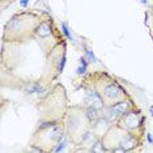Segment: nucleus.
Returning a JSON list of instances; mask_svg holds the SVG:
<instances>
[{"instance_id":"20e7f679","label":"nucleus","mask_w":153,"mask_h":153,"mask_svg":"<svg viewBox=\"0 0 153 153\" xmlns=\"http://www.w3.org/2000/svg\"><path fill=\"white\" fill-rule=\"evenodd\" d=\"M131 107V101L128 100H122V101L116 102V104H111L107 111V115L110 118H118V116L124 115Z\"/></svg>"},{"instance_id":"1a4fd4ad","label":"nucleus","mask_w":153,"mask_h":153,"mask_svg":"<svg viewBox=\"0 0 153 153\" xmlns=\"http://www.w3.org/2000/svg\"><path fill=\"white\" fill-rule=\"evenodd\" d=\"M88 64H89L88 59H86L85 56H81V58H80V65H79V68H77L76 73L79 75V76L85 75L86 73V69H88Z\"/></svg>"},{"instance_id":"f257e3e1","label":"nucleus","mask_w":153,"mask_h":153,"mask_svg":"<svg viewBox=\"0 0 153 153\" xmlns=\"http://www.w3.org/2000/svg\"><path fill=\"white\" fill-rule=\"evenodd\" d=\"M37 22L35 17L28 13H21V15H16L12 17L5 26V34L9 33L12 38H24V35H29V31L25 30V26H29V24Z\"/></svg>"},{"instance_id":"0eeeda50","label":"nucleus","mask_w":153,"mask_h":153,"mask_svg":"<svg viewBox=\"0 0 153 153\" xmlns=\"http://www.w3.org/2000/svg\"><path fill=\"white\" fill-rule=\"evenodd\" d=\"M67 126H68V134L72 135V134H75L79 128L83 127V123H81L80 116H77L76 114H72V115H69V118H68Z\"/></svg>"},{"instance_id":"39448f33","label":"nucleus","mask_w":153,"mask_h":153,"mask_svg":"<svg viewBox=\"0 0 153 153\" xmlns=\"http://www.w3.org/2000/svg\"><path fill=\"white\" fill-rule=\"evenodd\" d=\"M84 102H85L86 106H94L98 109H104V98L100 94V92H96V90H86L85 92V97H84Z\"/></svg>"},{"instance_id":"2eb2a0df","label":"nucleus","mask_w":153,"mask_h":153,"mask_svg":"<svg viewBox=\"0 0 153 153\" xmlns=\"http://www.w3.org/2000/svg\"><path fill=\"white\" fill-rule=\"evenodd\" d=\"M150 115L153 116V106H150Z\"/></svg>"},{"instance_id":"7ed1b4c3","label":"nucleus","mask_w":153,"mask_h":153,"mask_svg":"<svg viewBox=\"0 0 153 153\" xmlns=\"http://www.w3.org/2000/svg\"><path fill=\"white\" fill-rule=\"evenodd\" d=\"M119 122L127 130H135V128H138L139 126H141V123L144 122V118L140 115L139 111L128 110L124 115L120 116Z\"/></svg>"},{"instance_id":"f8f14e48","label":"nucleus","mask_w":153,"mask_h":153,"mask_svg":"<svg viewBox=\"0 0 153 153\" xmlns=\"http://www.w3.org/2000/svg\"><path fill=\"white\" fill-rule=\"evenodd\" d=\"M20 5H21L22 8H26V7L29 5V0H20Z\"/></svg>"},{"instance_id":"f03ea898","label":"nucleus","mask_w":153,"mask_h":153,"mask_svg":"<svg viewBox=\"0 0 153 153\" xmlns=\"http://www.w3.org/2000/svg\"><path fill=\"white\" fill-rule=\"evenodd\" d=\"M98 89L102 98L109 104H116L124 100L127 96L124 89L113 80H102V83L98 84Z\"/></svg>"},{"instance_id":"ddd939ff","label":"nucleus","mask_w":153,"mask_h":153,"mask_svg":"<svg viewBox=\"0 0 153 153\" xmlns=\"http://www.w3.org/2000/svg\"><path fill=\"white\" fill-rule=\"evenodd\" d=\"M147 139H148V141H149V144H153V138H152V135H150V134H147Z\"/></svg>"},{"instance_id":"6e6552de","label":"nucleus","mask_w":153,"mask_h":153,"mask_svg":"<svg viewBox=\"0 0 153 153\" xmlns=\"http://www.w3.org/2000/svg\"><path fill=\"white\" fill-rule=\"evenodd\" d=\"M25 92H28V93H37V94H41V93L45 92V89L42 88V86L39 85V84L37 83H31V84H28L26 85V88H25Z\"/></svg>"},{"instance_id":"dca6fc26","label":"nucleus","mask_w":153,"mask_h":153,"mask_svg":"<svg viewBox=\"0 0 153 153\" xmlns=\"http://www.w3.org/2000/svg\"><path fill=\"white\" fill-rule=\"evenodd\" d=\"M152 11H153V9H152Z\"/></svg>"},{"instance_id":"9d476101","label":"nucleus","mask_w":153,"mask_h":153,"mask_svg":"<svg viewBox=\"0 0 153 153\" xmlns=\"http://www.w3.org/2000/svg\"><path fill=\"white\" fill-rule=\"evenodd\" d=\"M61 30H63V33H64V35L67 37L68 41H73V37H72V34H71L67 22H61Z\"/></svg>"},{"instance_id":"423d86ee","label":"nucleus","mask_w":153,"mask_h":153,"mask_svg":"<svg viewBox=\"0 0 153 153\" xmlns=\"http://www.w3.org/2000/svg\"><path fill=\"white\" fill-rule=\"evenodd\" d=\"M85 116H86V119H88L89 123L96 124L98 120L102 119L101 109L94 107V106H86V109H85Z\"/></svg>"},{"instance_id":"4468645a","label":"nucleus","mask_w":153,"mask_h":153,"mask_svg":"<svg viewBox=\"0 0 153 153\" xmlns=\"http://www.w3.org/2000/svg\"><path fill=\"white\" fill-rule=\"evenodd\" d=\"M140 3H141V4H147V3H148V0H140Z\"/></svg>"},{"instance_id":"9b49d317","label":"nucleus","mask_w":153,"mask_h":153,"mask_svg":"<svg viewBox=\"0 0 153 153\" xmlns=\"http://www.w3.org/2000/svg\"><path fill=\"white\" fill-rule=\"evenodd\" d=\"M85 58L88 59V61L89 63H94L96 61V56H94V54L92 52V50H89V49H85Z\"/></svg>"}]
</instances>
